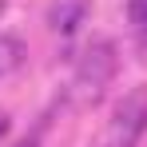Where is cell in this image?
<instances>
[{"label":"cell","mask_w":147,"mask_h":147,"mask_svg":"<svg viewBox=\"0 0 147 147\" xmlns=\"http://www.w3.org/2000/svg\"><path fill=\"white\" fill-rule=\"evenodd\" d=\"M143 131H147V92L135 88V92H127V96L115 103L107 143H115V147H135Z\"/></svg>","instance_id":"6da1fadb"},{"label":"cell","mask_w":147,"mask_h":147,"mask_svg":"<svg viewBox=\"0 0 147 147\" xmlns=\"http://www.w3.org/2000/svg\"><path fill=\"white\" fill-rule=\"evenodd\" d=\"M111 76H115V44L111 40H96L92 48L80 56L76 88H80V96H99Z\"/></svg>","instance_id":"7a4b0ae2"},{"label":"cell","mask_w":147,"mask_h":147,"mask_svg":"<svg viewBox=\"0 0 147 147\" xmlns=\"http://www.w3.org/2000/svg\"><path fill=\"white\" fill-rule=\"evenodd\" d=\"M88 16V8H84V0H60L56 8H52V28L60 32V36H72L80 20Z\"/></svg>","instance_id":"3957f363"},{"label":"cell","mask_w":147,"mask_h":147,"mask_svg":"<svg viewBox=\"0 0 147 147\" xmlns=\"http://www.w3.org/2000/svg\"><path fill=\"white\" fill-rule=\"evenodd\" d=\"M20 56H24V44L16 36H0V76H8L12 68H20Z\"/></svg>","instance_id":"277c9868"},{"label":"cell","mask_w":147,"mask_h":147,"mask_svg":"<svg viewBox=\"0 0 147 147\" xmlns=\"http://www.w3.org/2000/svg\"><path fill=\"white\" fill-rule=\"evenodd\" d=\"M127 12H131V24L147 36V0H131V8H127Z\"/></svg>","instance_id":"5b68a950"},{"label":"cell","mask_w":147,"mask_h":147,"mask_svg":"<svg viewBox=\"0 0 147 147\" xmlns=\"http://www.w3.org/2000/svg\"><path fill=\"white\" fill-rule=\"evenodd\" d=\"M16 147H36V135H32V139H24V143H16Z\"/></svg>","instance_id":"8992f818"},{"label":"cell","mask_w":147,"mask_h":147,"mask_svg":"<svg viewBox=\"0 0 147 147\" xmlns=\"http://www.w3.org/2000/svg\"><path fill=\"white\" fill-rule=\"evenodd\" d=\"M4 127H8V119H4V115H0V135H4Z\"/></svg>","instance_id":"52a82bcc"}]
</instances>
